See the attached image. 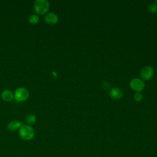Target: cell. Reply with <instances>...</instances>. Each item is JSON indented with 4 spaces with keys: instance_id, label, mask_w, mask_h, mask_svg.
Here are the masks:
<instances>
[{
    "instance_id": "8992f818",
    "label": "cell",
    "mask_w": 157,
    "mask_h": 157,
    "mask_svg": "<svg viewBox=\"0 0 157 157\" xmlns=\"http://www.w3.org/2000/svg\"><path fill=\"white\" fill-rule=\"evenodd\" d=\"M109 96L113 99L118 100L120 99L123 96V92L120 88L114 87L110 90Z\"/></svg>"
},
{
    "instance_id": "8fae6325",
    "label": "cell",
    "mask_w": 157,
    "mask_h": 157,
    "mask_svg": "<svg viewBox=\"0 0 157 157\" xmlns=\"http://www.w3.org/2000/svg\"><path fill=\"white\" fill-rule=\"evenodd\" d=\"M28 21L31 25H36L39 21V17L37 14H31L28 18Z\"/></svg>"
},
{
    "instance_id": "9c48e42d",
    "label": "cell",
    "mask_w": 157,
    "mask_h": 157,
    "mask_svg": "<svg viewBox=\"0 0 157 157\" xmlns=\"http://www.w3.org/2000/svg\"><path fill=\"white\" fill-rule=\"evenodd\" d=\"M1 98L6 102H10L13 99V93L9 90H4L1 92Z\"/></svg>"
},
{
    "instance_id": "277c9868",
    "label": "cell",
    "mask_w": 157,
    "mask_h": 157,
    "mask_svg": "<svg viewBox=\"0 0 157 157\" xmlns=\"http://www.w3.org/2000/svg\"><path fill=\"white\" fill-rule=\"evenodd\" d=\"M129 86L132 90L136 92H140L145 88V83L143 80L139 78H133L129 82Z\"/></svg>"
},
{
    "instance_id": "52a82bcc",
    "label": "cell",
    "mask_w": 157,
    "mask_h": 157,
    "mask_svg": "<svg viewBox=\"0 0 157 157\" xmlns=\"http://www.w3.org/2000/svg\"><path fill=\"white\" fill-rule=\"evenodd\" d=\"M44 20L45 23L48 25H55L58 21V17L57 15L53 12L47 13L44 17Z\"/></svg>"
},
{
    "instance_id": "5bb4252c",
    "label": "cell",
    "mask_w": 157,
    "mask_h": 157,
    "mask_svg": "<svg viewBox=\"0 0 157 157\" xmlns=\"http://www.w3.org/2000/svg\"><path fill=\"white\" fill-rule=\"evenodd\" d=\"M102 87H103V88H104V89L108 90V89L109 88V87H110V85H109V83H107V82H104L103 84H102Z\"/></svg>"
},
{
    "instance_id": "4fadbf2b",
    "label": "cell",
    "mask_w": 157,
    "mask_h": 157,
    "mask_svg": "<svg viewBox=\"0 0 157 157\" xmlns=\"http://www.w3.org/2000/svg\"><path fill=\"white\" fill-rule=\"evenodd\" d=\"M142 98H143V95L142 94V93H140V92H136L134 94V99L137 102H139L142 101Z\"/></svg>"
},
{
    "instance_id": "3957f363",
    "label": "cell",
    "mask_w": 157,
    "mask_h": 157,
    "mask_svg": "<svg viewBox=\"0 0 157 157\" xmlns=\"http://www.w3.org/2000/svg\"><path fill=\"white\" fill-rule=\"evenodd\" d=\"M29 93L28 90L24 87L17 88L13 93V99L18 102H23L28 99Z\"/></svg>"
},
{
    "instance_id": "ba28073f",
    "label": "cell",
    "mask_w": 157,
    "mask_h": 157,
    "mask_svg": "<svg viewBox=\"0 0 157 157\" xmlns=\"http://www.w3.org/2000/svg\"><path fill=\"white\" fill-rule=\"evenodd\" d=\"M21 121H20L18 120H12L10 121L7 124V129L10 131H15L18 129H19L23 125Z\"/></svg>"
},
{
    "instance_id": "5b68a950",
    "label": "cell",
    "mask_w": 157,
    "mask_h": 157,
    "mask_svg": "<svg viewBox=\"0 0 157 157\" xmlns=\"http://www.w3.org/2000/svg\"><path fill=\"white\" fill-rule=\"evenodd\" d=\"M154 74V69L150 66L144 67L140 71V77L143 80H148L152 78Z\"/></svg>"
},
{
    "instance_id": "7c38bea8",
    "label": "cell",
    "mask_w": 157,
    "mask_h": 157,
    "mask_svg": "<svg viewBox=\"0 0 157 157\" xmlns=\"http://www.w3.org/2000/svg\"><path fill=\"white\" fill-rule=\"evenodd\" d=\"M148 10L151 13H155L157 12V4L152 2L148 6Z\"/></svg>"
},
{
    "instance_id": "7a4b0ae2",
    "label": "cell",
    "mask_w": 157,
    "mask_h": 157,
    "mask_svg": "<svg viewBox=\"0 0 157 157\" xmlns=\"http://www.w3.org/2000/svg\"><path fill=\"white\" fill-rule=\"evenodd\" d=\"M33 8L39 15H44L50 9V3L47 0H36L34 2Z\"/></svg>"
},
{
    "instance_id": "6da1fadb",
    "label": "cell",
    "mask_w": 157,
    "mask_h": 157,
    "mask_svg": "<svg viewBox=\"0 0 157 157\" xmlns=\"http://www.w3.org/2000/svg\"><path fill=\"white\" fill-rule=\"evenodd\" d=\"M18 134L20 137L25 140H30L33 139L35 135L34 128L29 124H23L19 129Z\"/></svg>"
},
{
    "instance_id": "30bf717a",
    "label": "cell",
    "mask_w": 157,
    "mask_h": 157,
    "mask_svg": "<svg viewBox=\"0 0 157 157\" xmlns=\"http://www.w3.org/2000/svg\"><path fill=\"white\" fill-rule=\"evenodd\" d=\"M36 121V117L34 114H29L26 117V122L27 124L31 125Z\"/></svg>"
}]
</instances>
